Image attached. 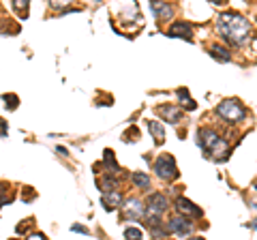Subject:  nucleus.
<instances>
[{
  "instance_id": "f257e3e1",
  "label": "nucleus",
  "mask_w": 257,
  "mask_h": 240,
  "mask_svg": "<svg viewBox=\"0 0 257 240\" xmlns=\"http://www.w3.org/2000/svg\"><path fill=\"white\" fill-rule=\"evenodd\" d=\"M219 33L231 45H244L251 39V22L236 11H225L219 15Z\"/></svg>"
},
{
  "instance_id": "f03ea898",
  "label": "nucleus",
  "mask_w": 257,
  "mask_h": 240,
  "mask_svg": "<svg viewBox=\"0 0 257 240\" xmlns=\"http://www.w3.org/2000/svg\"><path fill=\"white\" fill-rule=\"evenodd\" d=\"M216 114L227 123H240V120L246 118V107L236 99H225L216 105Z\"/></svg>"
},
{
  "instance_id": "7ed1b4c3",
  "label": "nucleus",
  "mask_w": 257,
  "mask_h": 240,
  "mask_svg": "<svg viewBox=\"0 0 257 240\" xmlns=\"http://www.w3.org/2000/svg\"><path fill=\"white\" fill-rule=\"evenodd\" d=\"M155 174L161 180H176L178 178V165H176V159L172 155H161L155 161Z\"/></svg>"
},
{
  "instance_id": "20e7f679",
  "label": "nucleus",
  "mask_w": 257,
  "mask_h": 240,
  "mask_svg": "<svg viewBox=\"0 0 257 240\" xmlns=\"http://www.w3.org/2000/svg\"><path fill=\"white\" fill-rule=\"evenodd\" d=\"M146 206L144 208V217L148 219H161L163 212L167 210V197L163 193H150L146 199Z\"/></svg>"
},
{
  "instance_id": "39448f33",
  "label": "nucleus",
  "mask_w": 257,
  "mask_h": 240,
  "mask_svg": "<svg viewBox=\"0 0 257 240\" xmlns=\"http://www.w3.org/2000/svg\"><path fill=\"white\" fill-rule=\"evenodd\" d=\"M219 142H221V138L216 135L214 129H208V127H204V129L197 131V144H199V148H202L206 155H210Z\"/></svg>"
},
{
  "instance_id": "423d86ee",
  "label": "nucleus",
  "mask_w": 257,
  "mask_h": 240,
  "mask_svg": "<svg viewBox=\"0 0 257 240\" xmlns=\"http://www.w3.org/2000/svg\"><path fill=\"white\" fill-rule=\"evenodd\" d=\"M167 229L174 231V234H180V236H187L193 231V221L187 219V217H182V214H174V217L167 221Z\"/></svg>"
},
{
  "instance_id": "0eeeda50",
  "label": "nucleus",
  "mask_w": 257,
  "mask_h": 240,
  "mask_svg": "<svg viewBox=\"0 0 257 240\" xmlns=\"http://www.w3.org/2000/svg\"><path fill=\"white\" fill-rule=\"evenodd\" d=\"M170 37H176V39H184V41H193V26L189 22H174L170 30H167Z\"/></svg>"
},
{
  "instance_id": "6e6552de",
  "label": "nucleus",
  "mask_w": 257,
  "mask_h": 240,
  "mask_svg": "<svg viewBox=\"0 0 257 240\" xmlns=\"http://www.w3.org/2000/svg\"><path fill=\"white\" fill-rule=\"evenodd\" d=\"M176 210H178V214H182V217H187V219L189 217H202L199 206H195L187 197H178V199H176Z\"/></svg>"
},
{
  "instance_id": "1a4fd4ad",
  "label": "nucleus",
  "mask_w": 257,
  "mask_h": 240,
  "mask_svg": "<svg viewBox=\"0 0 257 240\" xmlns=\"http://www.w3.org/2000/svg\"><path fill=\"white\" fill-rule=\"evenodd\" d=\"M122 212L128 221H140V219H144V204L133 197V199H128V202H124Z\"/></svg>"
},
{
  "instance_id": "9d476101",
  "label": "nucleus",
  "mask_w": 257,
  "mask_h": 240,
  "mask_svg": "<svg viewBox=\"0 0 257 240\" xmlns=\"http://www.w3.org/2000/svg\"><path fill=\"white\" fill-rule=\"evenodd\" d=\"M157 111L163 116L165 123H172V125L180 123V118H182V109L178 105H161V107H157Z\"/></svg>"
},
{
  "instance_id": "9b49d317",
  "label": "nucleus",
  "mask_w": 257,
  "mask_h": 240,
  "mask_svg": "<svg viewBox=\"0 0 257 240\" xmlns=\"http://www.w3.org/2000/svg\"><path fill=\"white\" fill-rule=\"evenodd\" d=\"M96 185H99V189L103 191V193H111V191H116V187H118V178H116V174L105 172V174L99 176Z\"/></svg>"
},
{
  "instance_id": "f8f14e48",
  "label": "nucleus",
  "mask_w": 257,
  "mask_h": 240,
  "mask_svg": "<svg viewBox=\"0 0 257 240\" xmlns=\"http://www.w3.org/2000/svg\"><path fill=\"white\" fill-rule=\"evenodd\" d=\"M103 206H105V210H116L124 204V195L118 193V191H111V193H103Z\"/></svg>"
},
{
  "instance_id": "ddd939ff",
  "label": "nucleus",
  "mask_w": 257,
  "mask_h": 240,
  "mask_svg": "<svg viewBox=\"0 0 257 240\" xmlns=\"http://www.w3.org/2000/svg\"><path fill=\"white\" fill-rule=\"evenodd\" d=\"M150 9L159 20H172L174 18V7L170 3H150Z\"/></svg>"
},
{
  "instance_id": "4468645a",
  "label": "nucleus",
  "mask_w": 257,
  "mask_h": 240,
  "mask_svg": "<svg viewBox=\"0 0 257 240\" xmlns=\"http://www.w3.org/2000/svg\"><path fill=\"white\" fill-rule=\"evenodd\" d=\"M210 56H212V58H216L219 62H229L231 60V52L225 45H221V43H214L210 47Z\"/></svg>"
},
{
  "instance_id": "2eb2a0df",
  "label": "nucleus",
  "mask_w": 257,
  "mask_h": 240,
  "mask_svg": "<svg viewBox=\"0 0 257 240\" xmlns=\"http://www.w3.org/2000/svg\"><path fill=\"white\" fill-rule=\"evenodd\" d=\"M148 131H150L152 138H155L157 144L165 142V129H163V125L161 123H157V120H148Z\"/></svg>"
},
{
  "instance_id": "dca6fc26",
  "label": "nucleus",
  "mask_w": 257,
  "mask_h": 240,
  "mask_svg": "<svg viewBox=\"0 0 257 240\" xmlns=\"http://www.w3.org/2000/svg\"><path fill=\"white\" fill-rule=\"evenodd\" d=\"M103 163H105V167H107V172L111 174H118L120 172V165H118V161H116V155H114V150H103Z\"/></svg>"
},
{
  "instance_id": "f3484780",
  "label": "nucleus",
  "mask_w": 257,
  "mask_h": 240,
  "mask_svg": "<svg viewBox=\"0 0 257 240\" xmlns=\"http://www.w3.org/2000/svg\"><path fill=\"white\" fill-rule=\"evenodd\" d=\"M131 180H133V185L140 187V189H148L150 187V178H148V174H144V172L131 174Z\"/></svg>"
},
{
  "instance_id": "a211bd4d",
  "label": "nucleus",
  "mask_w": 257,
  "mask_h": 240,
  "mask_svg": "<svg viewBox=\"0 0 257 240\" xmlns=\"http://www.w3.org/2000/svg\"><path fill=\"white\" fill-rule=\"evenodd\" d=\"M11 199H13V193H11V185H9V182H3V180H0V206L9 204Z\"/></svg>"
},
{
  "instance_id": "6ab92c4d",
  "label": "nucleus",
  "mask_w": 257,
  "mask_h": 240,
  "mask_svg": "<svg viewBox=\"0 0 257 240\" xmlns=\"http://www.w3.org/2000/svg\"><path fill=\"white\" fill-rule=\"evenodd\" d=\"M178 99L184 103V109H195L197 105H195V101H193L191 97H189V90H187V88H178Z\"/></svg>"
},
{
  "instance_id": "aec40b11",
  "label": "nucleus",
  "mask_w": 257,
  "mask_h": 240,
  "mask_svg": "<svg viewBox=\"0 0 257 240\" xmlns=\"http://www.w3.org/2000/svg\"><path fill=\"white\" fill-rule=\"evenodd\" d=\"M124 238L126 240H144V231L140 227H135V225H128L124 229Z\"/></svg>"
},
{
  "instance_id": "412c9836",
  "label": "nucleus",
  "mask_w": 257,
  "mask_h": 240,
  "mask_svg": "<svg viewBox=\"0 0 257 240\" xmlns=\"http://www.w3.org/2000/svg\"><path fill=\"white\" fill-rule=\"evenodd\" d=\"M13 9L18 11V15L22 20L28 18V3H24V0H13Z\"/></svg>"
},
{
  "instance_id": "4be33fe9",
  "label": "nucleus",
  "mask_w": 257,
  "mask_h": 240,
  "mask_svg": "<svg viewBox=\"0 0 257 240\" xmlns=\"http://www.w3.org/2000/svg\"><path fill=\"white\" fill-rule=\"evenodd\" d=\"M3 99H5V103H7V109H18V105H20V99H18V94H3Z\"/></svg>"
},
{
  "instance_id": "5701e85b",
  "label": "nucleus",
  "mask_w": 257,
  "mask_h": 240,
  "mask_svg": "<svg viewBox=\"0 0 257 240\" xmlns=\"http://www.w3.org/2000/svg\"><path fill=\"white\" fill-rule=\"evenodd\" d=\"M35 197H37V191L32 187H24L22 189V199H24V202H32Z\"/></svg>"
},
{
  "instance_id": "b1692460",
  "label": "nucleus",
  "mask_w": 257,
  "mask_h": 240,
  "mask_svg": "<svg viewBox=\"0 0 257 240\" xmlns=\"http://www.w3.org/2000/svg\"><path fill=\"white\" fill-rule=\"evenodd\" d=\"M28 223H32V219H28V221H22L20 225H18V229H15V231H18V234H24V231L28 229Z\"/></svg>"
},
{
  "instance_id": "393cba45",
  "label": "nucleus",
  "mask_w": 257,
  "mask_h": 240,
  "mask_svg": "<svg viewBox=\"0 0 257 240\" xmlns=\"http://www.w3.org/2000/svg\"><path fill=\"white\" fill-rule=\"evenodd\" d=\"M131 138H140V131H138V127H131ZM128 140V133H124V142Z\"/></svg>"
},
{
  "instance_id": "a878e982",
  "label": "nucleus",
  "mask_w": 257,
  "mask_h": 240,
  "mask_svg": "<svg viewBox=\"0 0 257 240\" xmlns=\"http://www.w3.org/2000/svg\"><path fill=\"white\" fill-rule=\"evenodd\" d=\"M28 240H47V238L41 234V231H35V234H30V236H28Z\"/></svg>"
},
{
  "instance_id": "bb28decb",
  "label": "nucleus",
  "mask_w": 257,
  "mask_h": 240,
  "mask_svg": "<svg viewBox=\"0 0 257 240\" xmlns=\"http://www.w3.org/2000/svg\"><path fill=\"white\" fill-rule=\"evenodd\" d=\"M71 229H73V231H79V234H90V231H88L86 227H82V225H73Z\"/></svg>"
},
{
  "instance_id": "cd10ccee",
  "label": "nucleus",
  "mask_w": 257,
  "mask_h": 240,
  "mask_svg": "<svg viewBox=\"0 0 257 240\" xmlns=\"http://www.w3.org/2000/svg\"><path fill=\"white\" fill-rule=\"evenodd\" d=\"M0 135H7V123L0 118Z\"/></svg>"
},
{
  "instance_id": "c85d7f7f",
  "label": "nucleus",
  "mask_w": 257,
  "mask_h": 240,
  "mask_svg": "<svg viewBox=\"0 0 257 240\" xmlns=\"http://www.w3.org/2000/svg\"><path fill=\"white\" fill-rule=\"evenodd\" d=\"M56 153H58V155H64V157L69 155V153H67V148H60V146H56Z\"/></svg>"
},
{
  "instance_id": "c756f323",
  "label": "nucleus",
  "mask_w": 257,
  "mask_h": 240,
  "mask_svg": "<svg viewBox=\"0 0 257 240\" xmlns=\"http://www.w3.org/2000/svg\"><path fill=\"white\" fill-rule=\"evenodd\" d=\"M189 240H206V238H202V236H197V238H189Z\"/></svg>"
},
{
  "instance_id": "7c9ffc66",
  "label": "nucleus",
  "mask_w": 257,
  "mask_h": 240,
  "mask_svg": "<svg viewBox=\"0 0 257 240\" xmlns=\"http://www.w3.org/2000/svg\"><path fill=\"white\" fill-rule=\"evenodd\" d=\"M11 240H18V238H11Z\"/></svg>"
}]
</instances>
